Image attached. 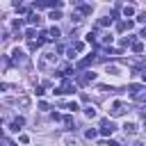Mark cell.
<instances>
[{"instance_id": "cell-1", "label": "cell", "mask_w": 146, "mask_h": 146, "mask_svg": "<svg viewBox=\"0 0 146 146\" xmlns=\"http://www.w3.org/2000/svg\"><path fill=\"white\" fill-rule=\"evenodd\" d=\"M55 64H57V55L52 50H46L39 57V71H50V68H55Z\"/></svg>"}, {"instance_id": "cell-2", "label": "cell", "mask_w": 146, "mask_h": 146, "mask_svg": "<svg viewBox=\"0 0 146 146\" xmlns=\"http://www.w3.org/2000/svg\"><path fill=\"white\" fill-rule=\"evenodd\" d=\"M73 91H75V84H73L68 78H66V80L55 89V94H59V96H66V94H73Z\"/></svg>"}, {"instance_id": "cell-3", "label": "cell", "mask_w": 146, "mask_h": 146, "mask_svg": "<svg viewBox=\"0 0 146 146\" xmlns=\"http://www.w3.org/2000/svg\"><path fill=\"white\" fill-rule=\"evenodd\" d=\"M128 110H130V107H128V105H125L123 100H116V103L112 105V110H110V114H112V116H123V114H125Z\"/></svg>"}, {"instance_id": "cell-4", "label": "cell", "mask_w": 146, "mask_h": 146, "mask_svg": "<svg viewBox=\"0 0 146 146\" xmlns=\"http://www.w3.org/2000/svg\"><path fill=\"white\" fill-rule=\"evenodd\" d=\"M94 80H96V73L84 71V73H80V75H78V80H75V82H78L80 87H84V84H89V82H94Z\"/></svg>"}, {"instance_id": "cell-5", "label": "cell", "mask_w": 146, "mask_h": 146, "mask_svg": "<svg viewBox=\"0 0 146 146\" xmlns=\"http://www.w3.org/2000/svg\"><path fill=\"white\" fill-rule=\"evenodd\" d=\"M116 128H114V123H112V119H100V135H112Z\"/></svg>"}, {"instance_id": "cell-6", "label": "cell", "mask_w": 146, "mask_h": 146, "mask_svg": "<svg viewBox=\"0 0 146 146\" xmlns=\"http://www.w3.org/2000/svg\"><path fill=\"white\" fill-rule=\"evenodd\" d=\"M112 39H114V36H112L110 32H103V34H98V41H96V43H100L103 48H110V46H112Z\"/></svg>"}, {"instance_id": "cell-7", "label": "cell", "mask_w": 146, "mask_h": 146, "mask_svg": "<svg viewBox=\"0 0 146 146\" xmlns=\"http://www.w3.org/2000/svg\"><path fill=\"white\" fill-rule=\"evenodd\" d=\"M11 62H14V64H21V62H25V52H23L21 48H14V50H11Z\"/></svg>"}, {"instance_id": "cell-8", "label": "cell", "mask_w": 146, "mask_h": 146, "mask_svg": "<svg viewBox=\"0 0 146 146\" xmlns=\"http://www.w3.org/2000/svg\"><path fill=\"white\" fill-rule=\"evenodd\" d=\"M123 132H125V135H135V132H137V123H135V121H125V123H123Z\"/></svg>"}, {"instance_id": "cell-9", "label": "cell", "mask_w": 146, "mask_h": 146, "mask_svg": "<svg viewBox=\"0 0 146 146\" xmlns=\"http://www.w3.org/2000/svg\"><path fill=\"white\" fill-rule=\"evenodd\" d=\"M25 21H27L30 25H41V16H39V14H30Z\"/></svg>"}, {"instance_id": "cell-10", "label": "cell", "mask_w": 146, "mask_h": 146, "mask_svg": "<svg viewBox=\"0 0 146 146\" xmlns=\"http://www.w3.org/2000/svg\"><path fill=\"white\" fill-rule=\"evenodd\" d=\"M23 123H25V119H23V116H16V119H14V121H11V130H16V132H18V130H21V125H23Z\"/></svg>"}, {"instance_id": "cell-11", "label": "cell", "mask_w": 146, "mask_h": 146, "mask_svg": "<svg viewBox=\"0 0 146 146\" xmlns=\"http://www.w3.org/2000/svg\"><path fill=\"white\" fill-rule=\"evenodd\" d=\"M78 11H80L82 16H89V14H91V5H78Z\"/></svg>"}, {"instance_id": "cell-12", "label": "cell", "mask_w": 146, "mask_h": 146, "mask_svg": "<svg viewBox=\"0 0 146 146\" xmlns=\"http://www.w3.org/2000/svg\"><path fill=\"white\" fill-rule=\"evenodd\" d=\"M94 59H96V57H94V55H89V57H84V59H82V62H78V68H84V66H89V64H91V62H94Z\"/></svg>"}, {"instance_id": "cell-13", "label": "cell", "mask_w": 146, "mask_h": 146, "mask_svg": "<svg viewBox=\"0 0 146 146\" xmlns=\"http://www.w3.org/2000/svg\"><path fill=\"white\" fill-rule=\"evenodd\" d=\"M16 105H21V107H30V96H18Z\"/></svg>"}, {"instance_id": "cell-14", "label": "cell", "mask_w": 146, "mask_h": 146, "mask_svg": "<svg viewBox=\"0 0 146 146\" xmlns=\"http://www.w3.org/2000/svg\"><path fill=\"white\" fill-rule=\"evenodd\" d=\"M112 21H114V18H110V16H103V18L98 21V27H107V25H112Z\"/></svg>"}, {"instance_id": "cell-15", "label": "cell", "mask_w": 146, "mask_h": 146, "mask_svg": "<svg viewBox=\"0 0 146 146\" xmlns=\"http://www.w3.org/2000/svg\"><path fill=\"white\" fill-rule=\"evenodd\" d=\"M41 39H34V41H27V46H30V50H36V48H41Z\"/></svg>"}, {"instance_id": "cell-16", "label": "cell", "mask_w": 146, "mask_h": 146, "mask_svg": "<svg viewBox=\"0 0 146 146\" xmlns=\"http://www.w3.org/2000/svg\"><path fill=\"white\" fill-rule=\"evenodd\" d=\"M132 52H137V55L144 52V43H141V41H135V43H132Z\"/></svg>"}, {"instance_id": "cell-17", "label": "cell", "mask_w": 146, "mask_h": 146, "mask_svg": "<svg viewBox=\"0 0 146 146\" xmlns=\"http://www.w3.org/2000/svg\"><path fill=\"white\" fill-rule=\"evenodd\" d=\"M84 114H87L89 119H94V116H96V107H94V105H87V107H84Z\"/></svg>"}, {"instance_id": "cell-18", "label": "cell", "mask_w": 146, "mask_h": 146, "mask_svg": "<svg viewBox=\"0 0 146 146\" xmlns=\"http://www.w3.org/2000/svg\"><path fill=\"white\" fill-rule=\"evenodd\" d=\"M132 14H135V7H132V5H125V7H123V16L128 18V16H132Z\"/></svg>"}, {"instance_id": "cell-19", "label": "cell", "mask_w": 146, "mask_h": 146, "mask_svg": "<svg viewBox=\"0 0 146 146\" xmlns=\"http://www.w3.org/2000/svg\"><path fill=\"white\" fill-rule=\"evenodd\" d=\"M34 36H36V30H34V27H30V30L25 32V39H27V41H34Z\"/></svg>"}, {"instance_id": "cell-20", "label": "cell", "mask_w": 146, "mask_h": 146, "mask_svg": "<svg viewBox=\"0 0 146 146\" xmlns=\"http://www.w3.org/2000/svg\"><path fill=\"white\" fill-rule=\"evenodd\" d=\"M48 34H50V39H59V34H62V32H59V27H50V30H48Z\"/></svg>"}, {"instance_id": "cell-21", "label": "cell", "mask_w": 146, "mask_h": 146, "mask_svg": "<svg viewBox=\"0 0 146 146\" xmlns=\"http://www.w3.org/2000/svg\"><path fill=\"white\" fill-rule=\"evenodd\" d=\"M135 43V36H123L121 39V46H132Z\"/></svg>"}, {"instance_id": "cell-22", "label": "cell", "mask_w": 146, "mask_h": 146, "mask_svg": "<svg viewBox=\"0 0 146 146\" xmlns=\"http://www.w3.org/2000/svg\"><path fill=\"white\" fill-rule=\"evenodd\" d=\"M73 50H75V52L84 50V43H82V41H75V43H73Z\"/></svg>"}, {"instance_id": "cell-23", "label": "cell", "mask_w": 146, "mask_h": 146, "mask_svg": "<svg viewBox=\"0 0 146 146\" xmlns=\"http://www.w3.org/2000/svg\"><path fill=\"white\" fill-rule=\"evenodd\" d=\"M105 55H121V50H116V48H105Z\"/></svg>"}, {"instance_id": "cell-24", "label": "cell", "mask_w": 146, "mask_h": 146, "mask_svg": "<svg viewBox=\"0 0 146 146\" xmlns=\"http://www.w3.org/2000/svg\"><path fill=\"white\" fill-rule=\"evenodd\" d=\"M64 107H66V110H68V112H75V110H78V103H75V100H73V103H68V105H64Z\"/></svg>"}, {"instance_id": "cell-25", "label": "cell", "mask_w": 146, "mask_h": 146, "mask_svg": "<svg viewBox=\"0 0 146 146\" xmlns=\"http://www.w3.org/2000/svg\"><path fill=\"white\" fill-rule=\"evenodd\" d=\"M96 135H98V132H96V130H94V128H89V130H87V137H89V139H94V137H96Z\"/></svg>"}, {"instance_id": "cell-26", "label": "cell", "mask_w": 146, "mask_h": 146, "mask_svg": "<svg viewBox=\"0 0 146 146\" xmlns=\"http://www.w3.org/2000/svg\"><path fill=\"white\" fill-rule=\"evenodd\" d=\"M18 141H21V144H27L30 139H27V135H18Z\"/></svg>"}, {"instance_id": "cell-27", "label": "cell", "mask_w": 146, "mask_h": 146, "mask_svg": "<svg viewBox=\"0 0 146 146\" xmlns=\"http://www.w3.org/2000/svg\"><path fill=\"white\" fill-rule=\"evenodd\" d=\"M50 18H62V14H59V11H55V9H52V11H50Z\"/></svg>"}, {"instance_id": "cell-28", "label": "cell", "mask_w": 146, "mask_h": 146, "mask_svg": "<svg viewBox=\"0 0 146 146\" xmlns=\"http://www.w3.org/2000/svg\"><path fill=\"white\" fill-rule=\"evenodd\" d=\"M137 21H139V23H146V14H139V16H137Z\"/></svg>"}, {"instance_id": "cell-29", "label": "cell", "mask_w": 146, "mask_h": 146, "mask_svg": "<svg viewBox=\"0 0 146 146\" xmlns=\"http://www.w3.org/2000/svg\"><path fill=\"white\" fill-rule=\"evenodd\" d=\"M132 146H144V144H141V141H135V144H132Z\"/></svg>"}, {"instance_id": "cell-30", "label": "cell", "mask_w": 146, "mask_h": 146, "mask_svg": "<svg viewBox=\"0 0 146 146\" xmlns=\"http://www.w3.org/2000/svg\"><path fill=\"white\" fill-rule=\"evenodd\" d=\"M141 80H144V82H146V71H144V73H141Z\"/></svg>"}, {"instance_id": "cell-31", "label": "cell", "mask_w": 146, "mask_h": 146, "mask_svg": "<svg viewBox=\"0 0 146 146\" xmlns=\"http://www.w3.org/2000/svg\"><path fill=\"white\" fill-rule=\"evenodd\" d=\"M141 36H144V39H146V30H144V32H141Z\"/></svg>"}, {"instance_id": "cell-32", "label": "cell", "mask_w": 146, "mask_h": 146, "mask_svg": "<svg viewBox=\"0 0 146 146\" xmlns=\"http://www.w3.org/2000/svg\"><path fill=\"white\" fill-rule=\"evenodd\" d=\"M144 130H146V123H144Z\"/></svg>"}]
</instances>
